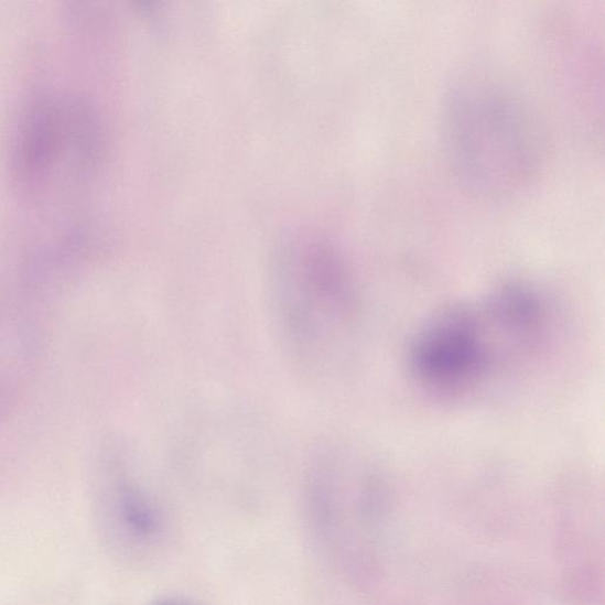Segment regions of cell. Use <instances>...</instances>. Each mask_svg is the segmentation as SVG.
Instances as JSON below:
<instances>
[{"mask_svg": "<svg viewBox=\"0 0 605 605\" xmlns=\"http://www.w3.org/2000/svg\"><path fill=\"white\" fill-rule=\"evenodd\" d=\"M280 335L292 355L321 365L353 335L359 293L345 261L331 249H304L284 259L271 289Z\"/></svg>", "mask_w": 605, "mask_h": 605, "instance_id": "1", "label": "cell"}, {"mask_svg": "<svg viewBox=\"0 0 605 605\" xmlns=\"http://www.w3.org/2000/svg\"><path fill=\"white\" fill-rule=\"evenodd\" d=\"M447 119L454 165L472 188L505 195L530 177L536 152L532 128L510 94L468 85L454 95Z\"/></svg>", "mask_w": 605, "mask_h": 605, "instance_id": "2", "label": "cell"}, {"mask_svg": "<svg viewBox=\"0 0 605 605\" xmlns=\"http://www.w3.org/2000/svg\"><path fill=\"white\" fill-rule=\"evenodd\" d=\"M497 346L478 302L453 303L418 326L407 348V370L429 397L462 401L504 371Z\"/></svg>", "mask_w": 605, "mask_h": 605, "instance_id": "3", "label": "cell"}, {"mask_svg": "<svg viewBox=\"0 0 605 605\" xmlns=\"http://www.w3.org/2000/svg\"><path fill=\"white\" fill-rule=\"evenodd\" d=\"M512 368L542 354L551 339L553 314L545 293L525 281L497 285L482 301Z\"/></svg>", "mask_w": 605, "mask_h": 605, "instance_id": "4", "label": "cell"}, {"mask_svg": "<svg viewBox=\"0 0 605 605\" xmlns=\"http://www.w3.org/2000/svg\"><path fill=\"white\" fill-rule=\"evenodd\" d=\"M20 129L14 162L22 182L39 184L69 156L80 142V116L64 105L43 104L32 109Z\"/></svg>", "mask_w": 605, "mask_h": 605, "instance_id": "5", "label": "cell"}, {"mask_svg": "<svg viewBox=\"0 0 605 605\" xmlns=\"http://www.w3.org/2000/svg\"><path fill=\"white\" fill-rule=\"evenodd\" d=\"M159 605H179V604L166 602V603H162V604H159Z\"/></svg>", "mask_w": 605, "mask_h": 605, "instance_id": "6", "label": "cell"}]
</instances>
